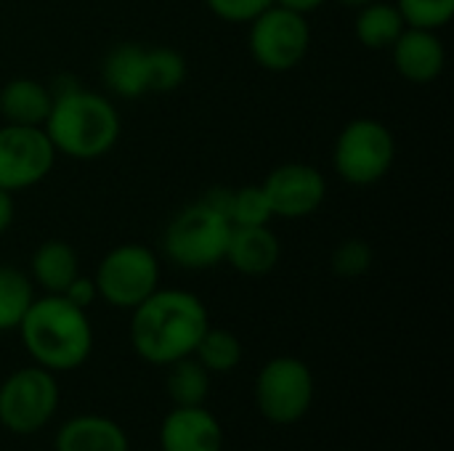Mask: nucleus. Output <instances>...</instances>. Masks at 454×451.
Returning a JSON list of instances; mask_svg holds the SVG:
<instances>
[{"instance_id":"a878e982","label":"nucleus","mask_w":454,"mask_h":451,"mask_svg":"<svg viewBox=\"0 0 454 451\" xmlns=\"http://www.w3.org/2000/svg\"><path fill=\"white\" fill-rule=\"evenodd\" d=\"M375 253L364 239H346L333 250L330 268L340 279H359L372 268Z\"/></svg>"},{"instance_id":"2eb2a0df","label":"nucleus","mask_w":454,"mask_h":451,"mask_svg":"<svg viewBox=\"0 0 454 451\" xmlns=\"http://www.w3.org/2000/svg\"><path fill=\"white\" fill-rule=\"evenodd\" d=\"M104 85L120 98H141L152 93L149 77V48L138 43L114 45L101 64Z\"/></svg>"},{"instance_id":"412c9836","label":"nucleus","mask_w":454,"mask_h":451,"mask_svg":"<svg viewBox=\"0 0 454 451\" xmlns=\"http://www.w3.org/2000/svg\"><path fill=\"white\" fill-rule=\"evenodd\" d=\"M35 300V282L16 266H0V332L16 330Z\"/></svg>"},{"instance_id":"a211bd4d","label":"nucleus","mask_w":454,"mask_h":451,"mask_svg":"<svg viewBox=\"0 0 454 451\" xmlns=\"http://www.w3.org/2000/svg\"><path fill=\"white\" fill-rule=\"evenodd\" d=\"M32 282L45 290V295H61L69 282L80 274V260L72 245L61 239H48L43 242L29 263Z\"/></svg>"},{"instance_id":"dca6fc26","label":"nucleus","mask_w":454,"mask_h":451,"mask_svg":"<svg viewBox=\"0 0 454 451\" xmlns=\"http://www.w3.org/2000/svg\"><path fill=\"white\" fill-rule=\"evenodd\" d=\"M56 451H130L128 433L104 415H77L53 439Z\"/></svg>"},{"instance_id":"423d86ee","label":"nucleus","mask_w":454,"mask_h":451,"mask_svg":"<svg viewBox=\"0 0 454 451\" xmlns=\"http://www.w3.org/2000/svg\"><path fill=\"white\" fill-rule=\"evenodd\" d=\"M317 383L306 362L295 356H277L266 362L255 377V407L271 425L301 423L314 404Z\"/></svg>"},{"instance_id":"39448f33","label":"nucleus","mask_w":454,"mask_h":451,"mask_svg":"<svg viewBox=\"0 0 454 451\" xmlns=\"http://www.w3.org/2000/svg\"><path fill=\"white\" fill-rule=\"evenodd\" d=\"M396 162V138L375 117H356L343 125L333 149V167L351 186H375Z\"/></svg>"},{"instance_id":"9b49d317","label":"nucleus","mask_w":454,"mask_h":451,"mask_svg":"<svg viewBox=\"0 0 454 451\" xmlns=\"http://www.w3.org/2000/svg\"><path fill=\"white\" fill-rule=\"evenodd\" d=\"M274 218L301 221L314 215L327 199V181L319 167L306 162H285L261 183Z\"/></svg>"},{"instance_id":"5701e85b","label":"nucleus","mask_w":454,"mask_h":451,"mask_svg":"<svg viewBox=\"0 0 454 451\" xmlns=\"http://www.w3.org/2000/svg\"><path fill=\"white\" fill-rule=\"evenodd\" d=\"M149 77L152 93H173L186 80V58L168 45L149 48Z\"/></svg>"},{"instance_id":"20e7f679","label":"nucleus","mask_w":454,"mask_h":451,"mask_svg":"<svg viewBox=\"0 0 454 451\" xmlns=\"http://www.w3.org/2000/svg\"><path fill=\"white\" fill-rule=\"evenodd\" d=\"M229 234L231 221L197 199L170 218L162 234V253L178 268L205 271L223 263Z\"/></svg>"},{"instance_id":"4be33fe9","label":"nucleus","mask_w":454,"mask_h":451,"mask_svg":"<svg viewBox=\"0 0 454 451\" xmlns=\"http://www.w3.org/2000/svg\"><path fill=\"white\" fill-rule=\"evenodd\" d=\"M210 375H226L234 372L242 362V343L234 332L207 327L200 338L194 354H192Z\"/></svg>"},{"instance_id":"7ed1b4c3","label":"nucleus","mask_w":454,"mask_h":451,"mask_svg":"<svg viewBox=\"0 0 454 451\" xmlns=\"http://www.w3.org/2000/svg\"><path fill=\"white\" fill-rule=\"evenodd\" d=\"M16 330L32 362L53 375L82 367L93 351L88 311L72 306L64 295L35 298Z\"/></svg>"},{"instance_id":"c756f323","label":"nucleus","mask_w":454,"mask_h":451,"mask_svg":"<svg viewBox=\"0 0 454 451\" xmlns=\"http://www.w3.org/2000/svg\"><path fill=\"white\" fill-rule=\"evenodd\" d=\"M13 215H16V205H13V194L0 189V234H5L13 226Z\"/></svg>"},{"instance_id":"4468645a","label":"nucleus","mask_w":454,"mask_h":451,"mask_svg":"<svg viewBox=\"0 0 454 451\" xmlns=\"http://www.w3.org/2000/svg\"><path fill=\"white\" fill-rule=\"evenodd\" d=\"M282 245L269 226H231L223 260L242 276H266L277 268Z\"/></svg>"},{"instance_id":"cd10ccee","label":"nucleus","mask_w":454,"mask_h":451,"mask_svg":"<svg viewBox=\"0 0 454 451\" xmlns=\"http://www.w3.org/2000/svg\"><path fill=\"white\" fill-rule=\"evenodd\" d=\"M61 295H64L72 306H77V308H82V311H88V308L93 306V300L98 298L96 282H93L90 276H82V274H77Z\"/></svg>"},{"instance_id":"9d476101","label":"nucleus","mask_w":454,"mask_h":451,"mask_svg":"<svg viewBox=\"0 0 454 451\" xmlns=\"http://www.w3.org/2000/svg\"><path fill=\"white\" fill-rule=\"evenodd\" d=\"M56 149L43 128L3 125L0 128V189L16 194L43 183L53 165Z\"/></svg>"},{"instance_id":"393cba45","label":"nucleus","mask_w":454,"mask_h":451,"mask_svg":"<svg viewBox=\"0 0 454 451\" xmlns=\"http://www.w3.org/2000/svg\"><path fill=\"white\" fill-rule=\"evenodd\" d=\"M274 218L261 186H239L231 199V226H269Z\"/></svg>"},{"instance_id":"c85d7f7f","label":"nucleus","mask_w":454,"mask_h":451,"mask_svg":"<svg viewBox=\"0 0 454 451\" xmlns=\"http://www.w3.org/2000/svg\"><path fill=\"white\" fill-rule=\"evenodd\" d=\"M200 199H202L207 207H213L215 213H221V215H226V218L231 221V199H234V189H229V186H213V189H207Z\"/></svg>"},{"instance_id":"aec40b11","label":"nucleus","mask_w":454,"mask_h":451,"mask_svg":"<svg viewBox=\"0 0 454 451\" xmlns=\"http://www.w3.org/2000/svg\"><path fill=\"white\" fill-rule=\"evenodd\" d=\"M165 391L173 407H202L210 393V372L194 356L178 359L168 364Z\"/></svg>"},{"instance_id":"7c9ffc66","label":"nucleus","mask_w":454,"mask_h":451,"mask_svg":"<svg viewBox=\"0 0 454 451\" xmlns=\"http://www.w3.org/2000/svg\"><path fill=\"white\" fill-rule=\"evenodd\" d=\"M325 3H327V0H274V5H282V8L295 11V13H303V16L319 11Z\"/></svg>"},{"instance_id":"bb28decb","label":"nucleus","mask_w":454,"mask_h":451,"mask_svg":"<svg viewBox=\"0 0 454 451\" xmlns=\"http://www.w3.org/2000/svg\"><path fill=\"white\" fill-rule=\"evenodd\" d=\"M213 16L229 24H250L255 16H261L274 0H205Z\"/></svg>"},{"instance_id":"b1692460","label":"nucleus","mask_w":454,"mask_h":451,"mask_svg":"<svg viewBox=\"0 0 454 451\" xmlns=\"http://www.w3.org/2000/svg\"><path fill=\"white\" fill-rule=\"evenodd\" d=\"M396 8L407 27L442 29L452 21L454 0H396Z\"/></svg>"},{"instance_id":"f03ea898","label":"nucleus","mask_w":454,"mask_h":451,"mask_svg":"<svg viewBox=\"0 0 454 451\" xmlns=\"http://www.w3.org/2000/svg\"><path fill=\"white\" fill-rule=\"evenodd\" d=\"M53 106L43 122L56 154L72 159H98L109 154L120 138V114L114 104L93 90L80 88L74 80L67 85L51 82Z\"/></svg>"},{"instance_id":"f3484780","label":"nucleus","mask_w":454,"mask_h":451,"mask_svg":"<svg viewBox=\"0 0 454 451\" xmlns=\"http://www.w3.org/2000/svg\"><path fill=\"white\" fill-rule=\"evenodd\" d=\"M51 106H53L51 88L32 77H16L0 88V117L5 120V125L43 128Z\"/></svg>"},{"instance_id":"2f4dec72","label":"nucleus","mask_w":454,"mask_h":451,"mask_svg":"<svg viewBox=\"0 0 454 451\" xmlns=\"http://www.w3.org/2000/svg\"><path fill=\"white\" fill-rule=\"evenodd\" d=\"M340 5H346V8H362V5H367V3H372V0H338Z\"/></svg>"},{"instance_id":"1a4fd4ad","label":"nucleus","mask_w":454,"mask_h":451,"mask_svg":"<svg viewBox=\"0 0 454 451\" xmlns=\"http://www.w3.org/2000/svg\"><path fill=\"white\" fill-rule=\"evenodd\" d=\"M247 45L253 61L266 72H290L309 56V16L287 11L282 5H269L261 16L250 21Z\"/></svg>"},{"instance_id":"6e6552de","label":"nucleus","mask_w":454,"mask_h":451,"mask_svg":"<svg viewBox=\"0 0 454 451\" xmlns=\"http://www.w3.org/2000/svg\"><path fill=\"white\" fill-rule=\"evenodd\" d=\"M59 409L56 375L32 364L0 383V425L8 433L29 436L43 431Z\"/></svg>"},{"instance_id":"f257e3e1","label":"nucleus","mask_w":454,"mask_h":451,"mask_svg":"<svg viewBox=\"0 0 454 451\" xmlns=\"http://www.w3.org/2000/svg\"><path fill=\"white\" fill-rule=\"evenodd\" d=\"M210 327L205 303L189 290H154L130 316V346L146 364L168 367L194 354Z\"/></svg>"},{"instance_id":"f8f14e48","label":"nucleus","mask_w":454,"mask_h":451,"mask_svg":"<svg viewBox=\"0 0 454 451\" xmlns=\"http://www.w3.org/2000/svg\"><path fill=\"white\" fill-rule=\"evenodd\" d=\"M394 58V69L407 82H434L442 77L447 66V48L436 29H420V27H404V32L396 37V43L388 48Z\"/></svg>"},{"instance_id":"ddd939ff","label":"nucleus","mask_w":454,"mask_h":451,"mask_svg":"<svg viewBox=\"0 0 454 451\" xmlns=\"http://www.w3.org/2000/svg\"><path fill=\"white\" fill-rule=\"evenodd\" d=\"M162 451H223V428L202 407H173L160 425Z\"/></svg>"},{"instance_id":"0eeeda50","label":"nucleus","mask_w":454,"mask_h":451,"mask_svg":"<svg viewBox=\"0 0 454 451\" xmlns=\"http://www.w3.org/2000/svg\"><path fill=\"white\" fill-rule=\"evenodd\" d=\"M93 282L104 303L133 311L160 287V260L146 245H117L101 258Z\"/></svg>"},{"instance_id":"6ab92c4d","label":"nucleus","mask_w":454,"mask_h":451,"mask_svg":"<svg viewBox=\"0 0 454 451\" xmlns=\"http://www.w3.org/2000/svg\"><path fill=\"white\" fill-rule=\"evenodd\" d=\"M404 27L407 24L396 5L372 0L359 8L356 21H354V35L370 51H388L396 43V37L404 32Z\"/></svg>"}]
</instances>
